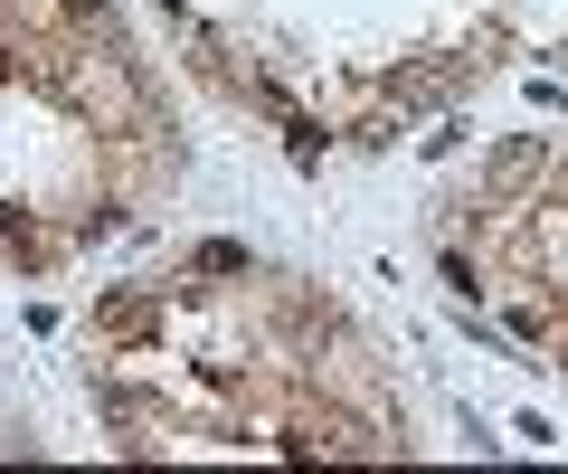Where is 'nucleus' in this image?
I'll list each match as a JSON object with an SVG mask.
<instances>
[{"label":"nucleus","mask_w":568,"mask_h":474,"mask_svg":"<svg viewBox=\"0 0 568 474\" xmlns=\"http://www.w3.org/2000/svg\"><path fill=\"white\" fill-rule=\"evenodd\" d=\"M162 313H171L162 285H123L95 304V342H142V332H162Z\"/></svg>","instance_id":"obj_1"},{"label":"nucleus","mask_w":568,"mask_h":474,"mask_svg":"<svg viewBox=\"0 0 568 474\" xmlns=\"http://www.w3.org/2000/svg\"><path fill=\"white\" fill-rule=\"evenodd\" d=\"M0 58H10V39H0Z\"/></svg>","instance_id":"obj_6"},{"label":"nucleus","mask_w":568,"mask_h":474,"mask_svg":"<svg viewBox=\"0 0 568 474\" xmlns=\"http://www.w3.org/2000/svg\"><path fill=\"white\" fill-rule=\"evenodd\" d=\"M190 275H246V248H227V238H209V248H190Z\"/></svg>","instance_id":"obj_2"},{"label":"nucleus","mask_w":568,"mask_h":474,"mask_svg":"<svg viewBox=\"0 0 568 474\" xmlns=\"http://www.w3.org/2000/svg\"><path fill=\"white\" fill-rule=\"evenodd\" d=\"M284 143H294V162L313 171V162H323V143H332V133L313 124V114H284Z\"/></svg>","instance_id":"obj_3"},{"label":"nucleus","mask_w":568,"mask_h":474,"mask_svg":"<svg viewBox=\"0 0 568 474\" xmlns=\"http://www.w3.org/2000/svg\"><path fill=\"white\" fill-rule=\"evenodd\" d=\"M540 200H559V209H568V162H559V171L540 181Z\"/></svg>","instance_id":"obj_4"},{"label":"nucleus","mask_w":568,"mask_h":474,"mask_svg":"<svg viewBox=\"0 0 568 474\" xmlns=\"http://www.w3.org/2000/svg\"><path fill=\"white\" fill-rule=\"evenodd\" d=\"M67 10H77V20H104V10H114V0H67Z\"/></svg>","instance_id":"obj_5"}]
</instances>
